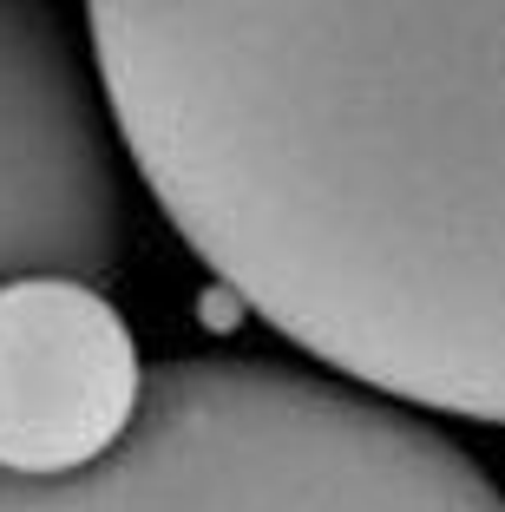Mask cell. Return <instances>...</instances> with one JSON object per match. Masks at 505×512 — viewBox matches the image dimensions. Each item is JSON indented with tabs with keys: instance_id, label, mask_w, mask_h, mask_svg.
Wrapping results in <instances>:
<instances>
[{
	"instance_id": "6da1fadb",
	"label": "cell",
	"mask_w": 505,
	"mask_h": 512,
	"mask_svg": "<svg viewBox=\"0 0 505 512\" xmlns=\"http://www.w3.org/2000/svg\"><path fill=\"white\" fill-rule=\"evenodd\" d=\"M125 158L296 355L505 427V0H86Z\"/></svg>"
},
{
	"instance_id": "7a4b0ae2",
	"label": "cell",
	"mask_w": 505,
	"mask_h": 512,
	"mask_svg": "<svg viewBox=\"0 0 505 512\" xmlns=\"http://www.w3.org/2000/svg\"><path fill=\"white\" fill-rule=\"evenodd\" d=\"M0 512H505V493L407 401L322 362L184 355L92 467H0Z\"/></svg>"
},
{
	"instance_id": "3957f363",
	"label": "cell",
	"mask_w": 505,
	"mask_h": 512,
	"mask_svg": "<svg viewBox=\"0 0 505 512\" xmlns=\"http://www.w3.org/2000/svg\"><path fill=\"white\" fill-rule=\"evenodd\" d=\"M125 138L99 60L53 0H0V283L86 276L119 283Z\"/></svg>"
},
{
	"instance_id": "277c9868",
	"label": "cell",
	"mask_w": 505,
	"mask_h": 512,
	"mask_svg": "<svg viewBox=\"0 0 505 512\" xmlns=\"http://www.w3.org/2000/svg\"><path fill=\"white\" fill-rule=\"evenodd\" d=\"M145 394L138 342L105 283L7 276L0 283V467L73 473L125 440Z\"/></svg>"
}]
</instances>
